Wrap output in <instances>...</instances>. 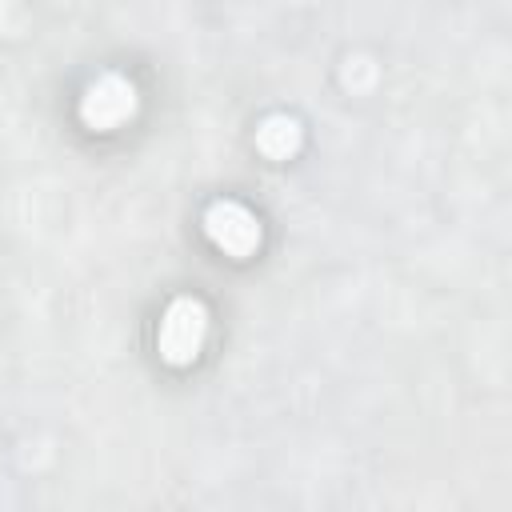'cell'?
<instances>
[{
	"mask_svg": "<svg viewBox=\"0 0 512 512\" xmlns=\"http://www.w3.org/2000/svg\"><path fill=\"white\" fill-rule=\"evenodd\" d=\"M204 336H208V308L196 296H176L160 320V336H156L160 360L172 368L192 364L204 348Z\"/></svg>",
	"mask_w": 512,
	"mask_h": 512,
	"instance_id": "1",
	"label": "cell"
},
{
	"mask_svg": "<svg viewBox=\"0 0 512 512\" xmlns=\"http://www.w3.org/2000/svg\"><path fill=\"white\" fill-rule=\"evenodd\" d=\"M136 112V88L132 80L116 76V72H104L100 80L88 84V92L80 96V120L96 132H112L120 128L128 116Z\"/></svg>",
	"mask_w": 512,
	"mask_h": 512,
	"instance_id": "2",
	"label": "cell"
},
{
	"mask_svg": "<svg viewBox=\"0 0 512 512\" xmlns=\"http://www.w3.org/2000/svg\"><path fill=\"white\" fill-rule=\"evenodd\" d=\"M204 232H208V240H212L224 256H236V260H244V256H252V252L260 248V224H256V216H252L244 204H236V200L212 204L208 216H204Z\"/></svg>",
	"mask_w": 512,
	"mask_h": 512,
	"instance_id": "3",
	"label": "cell"
},
{
	"mask_svg": "<svg viewBox=\"0 0 512 512\" xmlns=\"http://www.w3.org/2000/svg\"><path fill=\"white\" fill-rule=\"evenodd\" d=\"M256 148L268 156V160H288L296 148H300V124L292 116H268L260 128H256Z\"/></svg>",
	"mask_w": 512,
	"mask_h": 512,
	"instance_id": "4",
	"label": "cell"
}]
</instances>
